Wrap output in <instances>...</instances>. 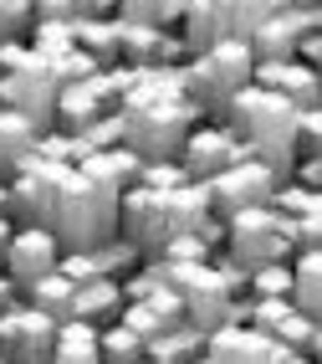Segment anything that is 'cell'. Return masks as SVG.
Masks as SVG:
<instances>
[{
	"instance_id": "cell-1",
	"label": "cell",
	"mask_w": 322,
	"mask_h": 364,
	"mask_svg": "<svg viewBox=\"0 0 322 364\" xmlns=\"http://www.w3.org/2000/svg\"><path fill=\"white\" fill-rule=\"evenodd\" d=\"M118 196H123L118 185L72 169L52 210V236L62 241V252H92L108 236H118Z\"/></svg>"
},
{
	"instance_id": "cell-2",
	"label": "cell",
	"mask_w": 322,
	"mask_h": 364,
	"mask_svg": "<svg viewBox=\"0 0 322 364\" xmlns=\"http://www.w3.org/2000/svg\"><path fill=\"white\" fill-rule=\"evenodd\" d=\"M251 67H256V57H251V46H245L240 36H226V41L205 46V52H194L184 62V92H189V103L205 108V118H215L231 92H240L245 82H251Z\"/></svg>"
},
{
	"instance_id": "cell-3",
	"label": "cell",
	"mask_w": 322,
	"mask_h": 364,
	"mask_svg": "<svg viewBox=\"0 0 322 364\" xmlns=\"http://www.w3.org/2000/svg\"><path fill=\"white\" fill-rule=\"evenodd\" d=\"M57 87H62L57 67L26 46V57H21L11 72H0V108L21 113L36 134L57 129Z\"/></svg>"
},
{
	"instance_id": "cell-4",
	"label": "cell",
	"mask_w": 322,
	"mask_h": 364,
	"mask_svg": "<svg viewBox=\"0 0 322 364\" xmlns=\"http://www.w3.org/2000/svg\"><path fill=\"white\" fill-rule=\"evenodd\" d=\"M67 175H72V164L41 159L31 149V159L6 180V215L16 226H52V210H57V196H62Z\"/></svg>"
},
{
	"instance_id": "cell-5",
	"label": "cell",
	"mask_w": 322,
	"mask_h": 364,
	"mask_svg": "<svg viewBox=\"0 0 322 364\" xmlns=\"http://www.w3.org/2000/svg\"><path fill=\"white\" fill-rule=\"evenodd\" d=\"M226 252L245 267L256 262H287L292 247V221L277 215L271 205H245L235 215H226Z\"/></svg>"
},
{
	"instance_id": "cell-6",
	"label": "cell",
	"mask_w": 322,
	"mask_h": 364,
	"mask_svg": "<svg viewBox=\"0 0 322 364\" xmlns=\"http://www.w3.org/2000/svg\"><path fill=\"white\" fill-rule=\"evenodd\" d=\"M205 185V200H210V215H235V210H245V205H266L271 200V190H277L282 180L271 175V169L256 159V154H240V159H231L226 169H215L210 180H200Z\"/></svg>"
},
{
	"instance_id": "cell-7",
	"label": "cell",
	"mask_w": 322,
	"mask_h": 364,
	"mask_svg": "<svg viewBox=\"0 0 322 364\" xmlns=\"http://www.w3.org/2000/svg\"><path fill=\"white\" fill-rule=\"evenodd\" d=\"M57 344V318H46L31 303H11L0 308V359L6 364H46Z\"/></svg>"
},
{
	"instance_id": "cell-8",
	"label": "cell",
	"mask_w": 322,
	"mask_h": 364,
	"mask_svg": "<svg viewBox=\"0 0 322 364\" xmlns=\"http://www.w3.org/2000/svg\"><path fill=\"white\" fill-rule=\"evenodd\" d=\"M62 241L52 236V226H16L6 241V257H0V272H6L16 287H26L46 272H57Z\"/></svg>"
},
{
	"instance_id": "cell-9",
	"label": "cell",
	"mask_w": 322,
	"mask_h": 364,
	"mask_svg": "<svg viewBox=\"0 0 322 364\" xmlns=\"http://www.w3.org/2000/svg\"><path fill=\"white\" fill-rule=\"evenodd\" d=\"M240 154H251V149H245V144H240L226 124H215V118H210V124H194V129L184 134V144H179L174 159L189 169V180H210L215 169H226V164L240 159Z\"/></svg>"
},
{
	"instance_id": "cell-10",
	"label": "cell",
	"mask_w": 322,
	"mask_h": 364,
	"mask_svg": "<svg viewBox=\"0 0 322 364\" xmlns=\"http://www.w3.org/2000/svg\"><path fill=\"white\" fill-rule=\"evenodd\" d=\"M302 31H322V16H317V6H282L277 16H266L261 26L245 36V46H251V57L256 62H292V46H296V36Z\"/></svg>"
},
{
	"instance_id": "cell-11",
	"label": "cell",
	"mask_w": 322,
	"mask_h": 364,
	"mask_svg": "<svg viewBox=\"0 0 322 364\" xmlns=\"http://www.w3.org/2000/svg\"><path fill=\"white\" fill-rule=\"evenodd\" d=\"M118 236L123 241H133L138 252H154L159 241L169 236L164 231V200H159V190H148V185H128L118 196Z\"/></svg>"
},
{
	"instance_id": "cell-12",
	"label": "cell",
	"mask_w": 322,
	"mask_h": 364,
	"mask_svg": "<svg viewBox=\"0 0 322 364\" xmlns=\"http://www.w3.org/2000/svg\"><path fill=\"white\" fill-rule=\"evenodd\" d=\"M103 113H118V92H113V82L103 77V72L57 87V129L77 134L82 124H92V118H103Z\"/></svg>"
},
{
	"instance_id": "cell-13",
	"label": "cell",
	"mask_w": 322,
	"mask_h": 364,
	"mask_svg": "<svg viewBox=\"0 0 322 364\" xmlns=\"http://www.w3.org/2000/svg\"><path fill=\"white\" fill-rule=\"evenodd\" d=\"M251 82L282 92L292 108H317V103H322V77H317V67H302V62H256V67H251Z\"/></svg>"
},
{
	"instance_id": "cell-14",
	"label": "cell",
	"mask_w": 322,
	"mask_h": 364,
	"mask_svg": "<svg viewBox=\"0 0 322 364\" xmlns=\"http://www.w3.org/2000/svg\"><path fill=\"white\" fill-rule=\"evenodd\" d=\"M231 36V0H184V16H179V41L194 52L226 41Z\"/></svg>"
},
{
	"instance_id": "cell-15",
	"label": "cell",
	"mask_w": 322,
	"mask_h": 364,
	"mask_svg": "<svg viewBox=\"0 0 322 364\" xmlns=\"http://www.w3.org/2000/svg\"><path fill=\"white\" fill-rule=\"evenodd\" d=\"M159 200H164V231L174 236V231H200L210 221V200H205V185L200 180H184L174 190H159Z\"/></svg>"
},
{
	"instance_id": "cell-16",
	"label": "cell",
	"mask_w": 322,
	"mask_h": 364,
	"mask_svg": "<svg viewBox=\"0 0 322 364\" xmlns=\"http://www.w3.org/2000/svg\"><path fill=\"white\" fill-rule=\"evenodd\" d=\"M118 313H123V293H118L113 277H87V282L72 287V318H87L92 328H103Z\"/></svg>"
},
{
	"instance_id": "cell-17",
	"label": "cell",
	"mask_w": 322,
	"mask_h": 364,
	"mask_svg": "<svg viewBox=\"0 0 322 364\" xmlns=\"http://www.w3.org/2000/svg\"><path fill=\"white\" fill-rule=\"evenodd\" d=\"M287 267H292V287H287L292 308L307 313V318H317V313H322V247H312V252H292Z\"/></svg>"
},
{
	"instance_id": "cell-18",
	"label": "cell",
	"mask_w": 322,
	"mask_h": 364,
	"mask_svg": "<svg viewBox=\"0 0 322 364\" xmlns=\"http://www.w3.org/2000/svg\"><path fill=\"white\" fill-rule=\"evenodd\" d=\"M46 364H103V354H97V328L87 318H62Z\"/></svg>"
},
{
	"instance_id": "cell-19",
	"label": "cell",
	"mask_w": 322,
	"mask_h": 364,
	"mask_svg": "<svg viewBox=\"0 0 322 364\" xmlns=\"http://www.w3.org/2000/svg\"><path fill=\"white\" fill-rule=\"evenodd\" d=\"M31 149H36V129L21 113L0 108V180H11L16 169L31 159Z\"/></svg>"
},
{
	"instance_id": "cell-20",
	"label": "cell",
	"mask_w": 322,
	"mask_h": 364,
	"mask_svg": "<svg viewBox=\"0 0 322 364\" xmlns=\"http://www.w3.org/2000/svg\"><path fill=\"white\" fill-rule=\"evenodd\" d=\"M138 154L128 149V144H113V149H97V154H87L77 169L82 175H92V180H108V185H118V190H128V185H138Z\"/></svg>"
},
{
	"instance_id": "cell-21",
	"label": "cell",
	"mask_w": 322,
	"mask_h": 364,
	"mask_svg": "<svg viewBox=\"0 0 322 364\" xmlns=\"http://www.w3.org/2000/svg\"><path fill=\"white\" fill-rule=\"evenodd\" d=\"M72 287H77V282H67L62 272H46V277L21 287V303H31V308L46 313V318L62 323V318H72Z\"/></svg>"
},
{
	"instance_id": "cell-22",
	"label": "cell",
	"mask_w": 322,
	"mask_h": 364,
	"mask_svg": "<svg viewBox=\"0 0 322 364\" xmlns=\"http://www.w3.org/2000/svg\"><path fill=\"white\" fill-rule=\"evenodd\" d=\"M72 41H77L97 67L118 62V21L113 16H103V21H72Z\"/></svg>"
},
{
	"instance_id": "cell-23",
	"label": "cell",
	"mask_w": 322,
	"mask_h": 364,
	"mask_svg": "<svg viewBox=\"0 0 322 364\" xmlns=\"http://www.w3.org/2000/svg\"><path fill=\"white\" fill-rule=\"evenodd\" d=\"M200 349H205V333L189 328V323H174V328H164V333H154V338L143 344L148 359H169V364H189Z\"/></svg>"
},
{
	"instance_id": "cell-24",
	"label": "cell",
	"mask_w": 322,
	"mask_h": 364,
	"mask_svg": "<svg viewBox=\"0 0 322 364\" xmlns=\"http://www.w3.org/2000/svg\"><path fill=\"white\" fill-rule=\"evenodd\" d=\"M282 349H296V354H307V359H322V328H317V318H307V313H287L282 318V328L271 333Z\"/></svg>"
},
{
	"instance_id": "cell-25",
	"label": "cell",
	"mask_w": 322,
	"mask_h": 364,
	"mask_svg": "<svg viewBox=\"0 0 322 364\" xmlns=\"http://www.w3.org/2000/svg\"><path fill=\"white\" fill-rule=\"evenodd\" d=\"M97 354H103V364H138L143 359V338L128 333L118 318L97 328Z\"/></svg>"
},
{
	"instance_id": "cell-26",
	"label": "cell",
	"mask_w": 322,
	"mask_h": 364,
	"mask_svg": "<svg viewBox=\"0 0 322 364\" xmlns=\"http://www.w3.org/2000/svg\"><path fill=\"white\" fill-rule=\"evenodd\" d=\"M92 262H97V272H103V277H128L133 272V267L143 262V252L133 247V241H123V236H108L103 241V247H92Z\"/></svg>"
},
{
	"instance_id": "cell-27",
	"label": "cell",
	"mask_w": 322,
	"mask_h": 364,
	"mask_svg": "<svg viewBox=\"0 0 322 364\" xmlns=\"http://www.w3.org/2000/svg\"><path fill=\"white\" fill-rule=\"evenodd\" d=\"M26 46L36 57H46V62H57L62 52H72V21H31V31H26Z\"/></svg>"
},
{
	"instance_id": "cell-28",
	"label": "cell",
	"mask_w": 322,
	"mask_h": 364,
	"mask_svg": "<svg viewBox=\"0 0 322 364\" xmlns=\"http://www.w3.org/2000/svg\"><path fill=\"white\" fill-rule=\"evenodd\" d=\"M72 139H77V149H82V159H87V154H97V149L123 144V124H118V113H103V118H92V124H82ZM82 159H77V164H82Z\"/></svg>"
},
{
	"instance_id": "cell-29",
	"label": "cell",
	"mask_w": 322,
	"mask_h": 364,
	"mask_svg": "<svg viewBox=\"0 0 322 364\" xmlns=\"http://www.w3.org/2000/svg\"><path fill=\"white\" fill-rule=\"evenodd\" d=\"M282 6H287V0H231V36L245 41L266 16H277Z\"/></svg>"
},
{
	"instance_id": "cell-30",
	"label": "cell",
	"mask_w": 322,
	"mask_h": 364,
	"mask_svg": "<svg viewBox=\"0 0 322 364\" xmlns=\"http://www.w3.org/2000/svg\"><path fill=\"white\" fill-rule=\"evenodd\" d=\"M143 257H159V262H210V247L194 231H174V236H164L154 252H143Z\"/></svg>"
},
{
	"instance_id": "cell-31",
	"label": "cell",
	"mask_w": 322,
	"mask_h": 364,
	"mask_svg": "<svg viewBox=\"0 0 322 364\" xmlns=\"http://www.w3.org/2000/svg\"><path fill=\"white\" fill-rule=\"evenodd\" d=\"M287 313H292V298H245V328L277 333Z\"/></svg>"
},
{
	"instance_id": "cell-32",
	"label": "cell",
	"mask_w": 322,
	"mask_h": 364,
	"mask_svg": "<svg viewBox=\"0 0 322 364\" xmlns=\"http://www.w3.org/2000/svg\"><path fill=\"white\" fill-rule=\"evenodd\" d=\"M277 215H287V221H296V215H307V210H317V190H302V185H292V180H282L277 190H271V200H266Z\"/></svg>"
},
{
	"instance_id": "cell-33",
	"label": "cell",
	"mask_w": 322,
	"mask_h": 364,
	"mask_svg": "<svg viewBox=\"0 0 322 364\" xmlns=\"http://www.w3.org/2000/svg\"><path fill=\"white\" fill-rule=\"evenodd\" d=\"M292 154H296V159H307V154H322V113H317V108H296Z\"/></svg>"
},
{
	"instance_id": "cell-34",
	"label": "cell",
	"mask_w": 322,
	"mask_h": 364,
	"mask_svg": "<svg viewBox=\"0 0 322 364\" xmlns=\"http://www.w3.org/2000/svg\"><path fill=\"white\" fill-rule=\"evenodd\" d=\"M184 180H189V169L179 159H143L138 164V185H148V190H174Z\"/></svg>"
},
{
	"instance_id": "cell-35",
	"label": "cell",
	"mask_w": 322,
	"mask_h": 364,
	"mask_svg": "<svg viewBox=\"0 0 322 364\" xmlns=\"http://www.w3.org/2000/svg\"><path fill=\"white\" fill-rule=\"evenodd\" d=\"M31 0H0V41H21L31 31Z\"/></svg>"
},
{
	"instance_id": "cell-36",
	"label": "cell",
	"mask_w": 322,
	"mask_h": 364,
	"mask_svg": "<svg viewBox=\"0 0 322 364\" xmlns=\"http://www.w3.org/2000/svg\"><path fill=\"white\" fill-rule=\"evenodd\" d=\"M118 323L128 328V333H138L143 344H148V338H154V333H164V323H159V313L148 308V303H123V313H118Z\"/></svg>"
},
{
	"instance_id": "cell-37",
	"label": "cell",
	"mask_w": 322,
	"mask_h": 364,
	"mask_svg": "<svg viewBox=\"0 0 322 364\" xmlns=\"http://www.w3.org/2000/svg\"><path fill=\"white\" fill-rule=\"evenodd\" d=\"M159 6H164V0H113V21H128V26H159Z\"/></svg>"
},
{
	"instance_id": "cell-38",
	"label": "cell",
	"mask_w": 322,
	"mask_h": 364,
	"mask_svg": "<svg viewBox=\"0 0 322 364\" xmlns=\"http://www.w3.org/2000/svg\"><path fill=\"white\" fill-rule=\"evenodd\" d=\"M52 67H57V77H62V82H82V77H92V72H103V67H97V62H92V57L82 52V46H72V52H62V57H57Z\"/></svg>"
},
{
	"instance_id": "cell-39",
	"label": "cell",
	"mask_w": 322,
	"mask_h": 364,
	"mask_svg": "<svg viewBox=\"0 0 322 364\" xmlns=\"http://www.w3.org/2000/svg\"><path fill=\"white\" fill-rule=\"evenodd\" d=\"M287 180H292V185H302V190H317V185H322V159H317V154H307V159H292Z\"/></svg>"
},
{
	"instance_id": "cell-40",
	"label": "cell",
	"mask_w": 322,
	"mask_h": 364,
	"mask_svg": "<svg viewBox=\"0 0 322 364\" xmlns=\"http://www.w3.org/2000/svg\"><path fill=\"white\" fill-rule=\"evenodd\" d=\"M292 62H302V67H317L322 62V31H302L292 46Z\"/></svg>"
},
{
	"instance_id": "cell-41",
	"label": "cell",
	"mask_w": 322,
	"mask_h": 364,
	"mask_svg": "<svg viewBox=\"0 0 322 364\" xmlns=\"http://www.w3.org/2000/svg\"><path fill=\"white\" fill-rule=\"evenodd\" d=\"M113 16V0H72V21H103Z\"/></svg>"
},
{
	"instance_id": "cell-42",
	"label": "cell",
	"mask_w": 322,
	"mask_h": 364,
	"mask_svg": "<svg viewBox=\"0 0 322 364\" xmlns=\"http://www.w3.org/2000/svg\"><path fill=\"white\" fill-rule=\"evenodd\" d=\"M271 364H317V359H307V354H296V349H282V344H277V354H271Z\"/></svg>"
},
{
	"instance_id": "cell-43",
	"label": "cell",
	"mask_w": 322,
	"mask_h": 364,
	"mask_svg": "<svg viewBox=\"0 0 322 364\" xmlns=\"http://www.w3.org/2000/svg\"><path fill=\"white\" fill-rule=\"evenodd\" d=\"M16 298H21V287H16V282H11L6 272H0V308H11Z\"/></svg>"
},
{
	"instance_id": "cell-44",
	"label": "cell",
	"mask_w": 322,
	"mask_h": 364,
	"mask_svg": "<svg viewBox=\"0 0 322 364\" xmlns=\"http://www.w3.org/2000/svg\"><path fill=\"white\" fill-rule=\"evenodd\" d=\"M11 231H16V221H11L6 210H0V257H6V241H11Z\"/></svg>"
},
{
	"instance_id": "cell-45",
	"label": "cell",
	"mask_w": 322,
	"mask_h": 364,
	"mask_svg": "<svg viewBox=\"0 0 322 364\" xmlns=\"http://www.w3.org/2000/svg\"><path fill=\"white\" fill-rule=\"evenodd\" d=\"M287 6H302V11H307V6H317V0H287Z\"/></svg>"
}]
</instances>
